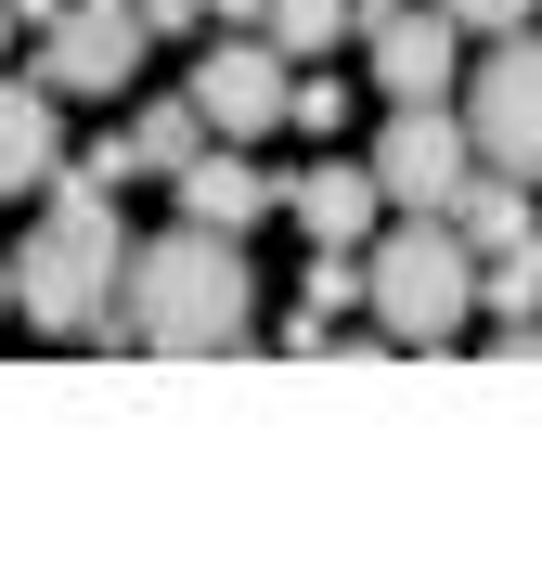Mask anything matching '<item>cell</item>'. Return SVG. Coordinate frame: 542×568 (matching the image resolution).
Listing matches in <instances>:
<instances>
[{"label": "cell", "instance_id": "cell-1", "mask_svg": "<svg viewBox=\"0 0 542 568\" xmlns=\"http://www.w3.org/2000/svg\"><path fill=\"white\" fill-rule=\"evenodd\" d=\"M116 336H130V349H168V362L246 349V336H258L246 233H207V220H181V233L130 246V272H116ZM116 336H104V349H116Z\"/></svg>", "mask_w": 542, "mask_h": 568}, {"label": "cell", "instance_id": "cell-2", "mask_svg": "<svg viewBox=\"0 0 542 568\" xmlns=\"http://www.w3.org/2000/svg\"><path fill=\"white\" fill-rule=\"evenodd\" d=\"M39 194H52V207H39L27 258H13V311H27L52 349H104V336H116L130 233H116V207H104V181H91V169H52Z\"/></svg>", "mask_w": 542, "mask_h": 568}, {"label": "cell", "instance_id": "cell-3", "mask_svg": "<svg viewBox=\"0 0 542 568\" xmlns=\"http://www.w3.org/2000/svg\"><path fill=\"white\" fill-rule=\"evenodd\" d=\"M361 311L388 349H452L478 323V246L452 233L439 207H400L361 233Z\"/></svg>", "mask_w": 542, "mask_h": 568}, {"label": "cell", "instance_id": "cell-4", "mask_svg": "<svg viewBox=\"0 0 542 568\" xmlns=\"http://www.w3.org/2000/svg\"><path fill=\"white\" fill-rule=\"evenodd\" d=\"M452 116H466V155L542 194V27H504L478 52V78H452Z\"/></svg>", "mask_w": 542, "mask_h": 568}, {"label": "cell", "instance_id": "cell-5", "mask_svg": "<svg viewBox=\"0 0 542 568\" xmlns=\"http://www.w3.org/2000/svg\"><path fill=\"white\" fill-rule=\"evenodd\" d=\"M349 39H361V65H375L388 104H452V78H466V52H452L466 27L439 0H349Z\"/></svg>", "mask_w": 542, "mask_h": 568}, {"label": "cell", "instance_id": "cell-6", "mask_svg": "<svg viewBox=\"0 0 542 568\" xmlns=\"http://www.w3.org/2000/svg\"><path fill=\"white\" fill-rule=\"evenodd\" d=\"M39 91H52V104H78V91H130V78H143V13H130V0H65V13H52V27H39Z\"/></svg>", "mask_w": 542, "mask_h": 568}, {"label": "cell", "instance_id": "cell-7", "mask_svg": "<svg viewBox=\"0 0 542 568\" xmlns=\"http://www.w3.org/2000/svg\"><path fill=\"white\" fill-rule=\"evenodd\" d=\"M285 78H297V65H285L258 27H219V39H207V65L181 78V91H194L207 142H258V130H285Z\"/></svg>", "mask_w": 542, "mask_h": 568}, {"label": "cell", "instance_id": "cell-8", "mask_svg": "<svg viewBox=\"0 0 542 568\" xmlns=\"http://www.w3.org/2000/svg\"><path fill=\"white\" fill-rule=\"evenodd\" d=\"M361 169H375V194H388V207H452V181H466L478 155H466V116H452V104H400L388 130H375V155H361Z\"/></svg>", "mask_w": 542, "mask_h": 568}, {"label": "cell", "instance_id": "cell-9", "mask_svg": "<svg viewBox=\"0 0 542 568\" xmlns=\"http://www.w3.org/2000/svg\"><path fill=\"white\" fill-rule=\"evenodd\" d=\"M272 207H297L310 246H361V233L388 220V194H375V169H349V155H310L297 181H272Z\"/></svg>", "mask_w": 542, "mask_h": 568}, {"label": "cell", "instance_id": "cell-10", "mask_svg": "<svg viewBox=\"0 0 542 568\" xmlns=\"http://www.w3.org/2000/svg\"><path fill=\"white\" fill-rule=\"evenodd\" d=\"M168 194H181V220H207V233H246V220H272V181L246 169V142H194L168 169Z\"/></svg>", "mask_w": 542, "mask_h": 568}, {"label": "cell", "instance_id": "cell-11", "mask_svg": "<svg viewBox=\"0 0 542 568\" xmlns=\"http://www.w3.org/2000/svg\"><path fill=\"white\" fill-rule=\"evenodd\" d=\"M65 169V104L39 78H0V194H39Z\"/></svg>", "mask_w": 542, "mask_h": 568}, {"label": "cell", "instance_id": "cell-12", "mask_svg": "<svg viewBox=\"0 0 542 568\" xmlns=\"http://www.w3.org/2000/svg\"><path fill=\"white\" fill-rule=\"evenodd\" d=\"M439 220H452V233H466L478 258H491V246H517V233H542V220H530V181H504V169H466Z\"/></svg>", "mask_w": 542, "mask_h": 568}, {"label": "cell", "instance_id": "cell-13", "mask_svg": "<svg viewBox=\"0 0 542 568\" xmlns=\"http://www.w3.org/2000/svg\"><path fill=\"white\" fill-rule=\"evenodd\" d=\"M194 142H207V116H194V91H155V104L130 116V169H143V181H168L181 155H194Z\"/></svg>", "mask_w": 542, "mask_h": 568}, {"label": "cell", "instance_id": "cell-14", "mask_svg": "<svg viewBox=\"0 0 542 568\" xmlns=\"http://www.w3.org/2000/svg\"><path fill=\"white\" fill-rule=\"evenodd\" d=\"M258 39H272L285 65H324L336 39H349V0H272V13H258Z\"/></svg>", "mask_w": 542, "mask_h": 568}, {"label": "cell", "instance_id": "cell-15", "mask_svg": "<svg viewBox=\"0 0 542 568\" xmlns=\"http://www.w3.org/2000/svg\"><path fill=\"white\" fill-rule=\"evenodd\" d=\"M478 311H504V323H530V311H542V233H517V246L478 258Z\"/></svg>", "mask_w": 542, "mask_h": 568}, {"label": "cell", "instance_id": "cell-16", "mask_svg": "<svg viewBox=\"0 0 542 568\" xmlns=\"http://www.w3.org/2000/svg\"><path fill=\"white\" fill-rule=\"evenodd\" d=\"M285 116H297V130H310V142H324L336 116H349V91H336L324 65H297V78H285Z\"/></svg>", "mask_w": 542, "mask_h": 568}, {"label": "cell", "instance_id": "cell-17", "mask_svg": "<svg viewBox=\"0 0 542 568\" xmlns=\"http://www.w3.org/2000/svg\"><path fill=\"white\" fill-rule=\"evenodd\" d=\"M439 13H452V27H478V39H504V27H530L542 0H439Z\"/></svg>", "mask_w": 542, "mask_h": 568}, {"label": "cell", "instance_id": "cell-18", "mask_svg": "<svg viewBox=\"0 0 542 568\" xmlns=\"http://www.w3.org/2000/svg\"><path fill=\"white\" fill-rule=\"evenodd\" d=\"M130 13H143V39H194L207 27V0H130Z\"/></svg>", "mask_w": 542, "mask_h": 568}, {"label": "cell", "instance_id": "cell-19", "mask_svg": "<svg viewBox=\"0 0 542 568\" xmlns=\"http://www.w3.org/2000/svg\"><path fill=\"white\" fill-rule=\"evenodd\" d=\"M258 13H272V0H207V27H258Z\"/></svg>", "mask_w": 542, "mask_h": 568}, {"label": "cell", "instance_id": "cell-20", "mask_svg": "<svg viewBox=\"0 0 542 568\" xmlns=\"http://www.w3.org/2000/svg\"><path fill=\"white\" fill-rule=\"evenodd\" d=\"M0 52H13V0H0Z\"/></svg>", "mask_w": 542, "mask_h": 568}, {"label": "cell", "instance_id": "cell-21", "mask_svg": "<svg viewBox=\"0 0 542 568\" xmlns=\"http://www.w3.org/2000/svg\"><path fill=\"white\" fill-rule=\"evenodd\" d=\"M0 323H13V272H0Z\"/></svg>", "mask_w": 542, "mask_h": 568}]
</instances>
